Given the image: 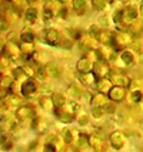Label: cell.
<instances>
[{"label":"cell","mask_w":143,"mask_h":152,"mask_svg":"<svg viewBox=\"0 0 143 152\" xmlns=\"http://www.w3.org/2000/svg\"><path fill=\"white\" fill-rule=\"evenodd\" d=\"M133 42V39H132V36L127 33H113V48L118 50L120 48H123V46H126V45H130V43Z\"/></svg>","instance_id":"obj_1"},{"label":"cell","mask_w":143,"mask_h":152,"mask_svg":"<svg viewBox=\"0 0 143 152\" xmlns=\"http://www.w3.org/2000/svg\"><path fill=\"white\" fill-rule=\"evenodd\" d=\"M137 19V9L133 6H127L125 10H122V22L120 23H126L130 25L132 22H135Z\"/></svg>","instance_id":"obj_2"},{"label":"cell","mask_w":143,"mask_h":152,"mask_svg":"<svg viewBox=\"0 0 143 152\" xmlns=\"http://www.w3.org/2000/svg\"><path fill=\"white\" fill-rule=\"evenodd\" d=\"M20 48L15 45V43H7L4 48H3V56L4 58H9V59H17L20 56Z\"/></svg>","instance_id":"obj_3"},{"label":"cell","mask_w":143,"mask_h":152,"mask_svg":"<svg viewBox=\"0 0 143 152\" xmlns=\"http://www.w3.org/2000/svg\"><path fill=\"white\" fill-rule=\"evenodd\" d=\"M125 96H126V91H125L123 86H115V88L110 89V92H109V98L115 102L123 101Z\"/></svg>","instance_id":"obj_4"},{"label":"cell","mask_w":143,"mask_h":152,"mask_svg":"<svg viewBox=\"0 0 143 152\" xmlns=\"http://www.w3.org/2000/svg\"><path fill=\"white\" fill-rule=\"evenodd\" d=\"M59 39H60V34L56 29H47L46 30V43L50 45V46H54L59 43Z\"/></svg>","instance_id":"obj_5"},{"label":"cell","mask_w":143,"mask_h":152,"mask_svg":"<svg viewBox=\"0 0 143 152\" xmlns=\"http://www.w3.org/2000/svg\"><path fill=\"white\" fill-rule=\"evenodd\" d=\"M110 142H112V145H113L116 149H120V148L125 145V138H123V135H122L120 132H115V134L110 135Z\"/></svg>","instance_id":"obj_6"},{"label":"cell","mask_w":143,"mask_h":152,"mask_svg":"<svg viewBox=\"0 0 143 152\" xmlns=\"http://www.w3.org/2000/svg\"><path fill=\"white\" fill-rule=\"evenodd\" d=\"M102 45H110L113 42V33H110L109 30H100V33L96 37Z\"/></svg>","instance_id":"obj_7"},{"label":"cell","mask_w":143,"mask_h":152,"mask_svg":"<svg viewBox=\"0 0 143 152\" xmlns=\"http://www.w3.org/2000/svg\"><path fill=\"white\" fill-rule=\"evenodd\" d=\"M93 73L94 75H99V76H102V75H106L107 72H109V68H107V65L103 62V60H97L96 63H94V66H93Z\"/></svg>","instance_id":"obj_8"},{"label":"cell","mask_w":143,"mask_h":152,"mask_svg":"<svg viewBox=\"0 0 143 152\" xmlns=\"http://www.w3.org/2000/svg\"><path fill=\"white\" fill-rule=\"evenodd\" d=\"M77 69H79V72H80V73H89V72H90V69H92L90 60L87 59V58L80 59L79 62H77Z\"/></svg>","instance_id":"obj_9"},{"label":"cell","mask_w":143,"mask_h":152,"mask_svg":"<svg viewBox=\"0 0 143 152\" xmlns=\"http://www.w3.org/2000/svg\"><path fill=\"white\" fill-rule=\"evenodd\" d=\"M73 9L76 10L77 15H82L83 16L87 10V4H86V0H73Z\"/></svg>","instance_id":"obj_10"},{"label":"cell","mask_w":143,"mask_h":152,"mask_svg":"<svg viewBox=\"0 0 143 152\" xmlns=\"http://www.w3.org/2000/svg\"><path fill=\"white\" fill-rule=\"evenodd\" d=\"M22 92H23L25 96H30V95H33V93L36 92V85H34L33 80H27V82H25L23 86H22Z\"/></svg>","instance_id":"obj_11"},{"label":"cell","mask_w":143,"mask_h":152,"mask_svg":"<svg viewBox=\"0 0 143 152\" xmlns=\"http://www.w3.org/2000/svg\"><path fill=\"white\" fill-rule=\"evenodd\" d=\"M120 60H122V62H123V65H126V66L132 65V63L135 62L133 53H132L130 50H123L122 52V55H120Z\"/></svg>","instance_id":"obj_12"},{"label":"cell","mask_w":143,"mask_h":152,"mask_svg":"<svg viewBox=\"0 0 143 152\" xmlns=\"http://www.w3.org/2000/svg\"><path fill=\"white\" fill-rule=\"evenodd\" d=\"M32 115H33V110L30 109L29 106H23V108H20V109L17 110V116L20 119H23V121L27 118H30Z\"/></svg>","instance_id":"obj_13"},{"label":"cell","mask_w":143,"mask_h":152,"mask_svg":"<svg viewBox=\"0 0 143 152\" xmlns=\"http://www.w3.org/2000/svg\"><path fill=\"white\" fill-rule=\"evenodd\" d=\"M10 1H12V6H13V9L16 12H23L26 9V6H27L29 0H10Z\"/></svg>","instance_id":"obj_14"},{"label":"cell","mask_w":143,"mask_h":152,"mask_svg":"<svg viewBox=\"0 0 143 152\" xmlns=\"http://www.w3.org/2000/svg\"><path fill=\"white\" fill-rule=\"evenodd\" d=\"M25 19L29 22V23H33L34 20L37 19V10L33 7H30V9H27L25 12Z\"/></svg>","instance_id":"obj_15"},{"label":"cell","mask_w":143,"mask_h":152,"mask_svg":"<svg viewBox=\"0 0 143 152\" xmlns=\"http://www.w3.org/2000/svg\"><path fill=\"white\" fill-rule=\"evenodd\" d=\"M80 79H82V82L86 85H92L96 82V75L92 73V72H89V73H82L80 75Z\"/></svg>","instance_id":"obj_16"},{"label":"cell","mask_w":143,"mask_h":152,"mask_svg":"<svg viewBox=\"0 0 143 152\" xmlns=\"http://www.w3.org/2000/svg\"><path fill=\"white\" fill-rule=\"evenodd\" d=\"M34 39H36V34L32 33V32H23L20 36V40L23 43H33Z\"/></svg>","instance_id":"obj_17"},{"label":"cell","mask_w":143,"mask_h":152,"mask_svg":"<svg viewBox=\"0 0 143 152\" xmlns=\"http://www.w3.org/2000/svg\"><path fill=\"white\" fill-rule=\"evenodd\" d=\"M53 103L56 105V106H63L65 103H66V99H65V96L63 95H60V93H54L53 95Z\"/></svg>","instance_id":"obj_18"},{"label":"cell","mask_w":143,"mask_h":152,"mask_svg":"<svg viewBox=\"0 0 143 152\" xmlns=\"http://www.w3.org/2000/svg\"><path fill=\"white\" fill-rule=\"evenodd\" d=\"M97 86H99V91H100V92H107V91L110 92V89H112V88H110L109 80H106V79H102Z\"/></svg>","instance_id":"obj_19"},{"label":"cell","mask_w":143,"mask_h":152,"mask_svg":"<svg viewBox=\"0 0 143 152\" xmlns=\"http://www.w3.org/2000/svg\"><path fill=\"white\" fill-rule=\"evenodd\" d=\"M106 0H92V6L96 10H103L105 9V6H106Z\"/></svg>","instance_id":"obj_20"},{"label":"cell","mask_w":143,"mask_h":152,"mask_svg":"<svg viewBox=\"0 0 143 152\" xmlns=\"http://www.w3.org/2000/svg\"><path fill=\"white\" fill-rule=\"evenodd\" d=\"M116 83H119L118 86H120V85H129V79H127L126 76H123V75H118L116 76Z\"/></svg>","instance_id":"obj_21"},{"label":"cell","mask_w":143,"mask_h":152,"mask_svg":"<svg viewBox=\"0 0 143 152\" xmlns=\"http://www.w3.org/2000/svg\"><path fill=\"white\" fill-rule=\"evenodd\" d=\"M142 99V92H139V91H135V92L132 93V101L135 102V103H137V102Z\"/></svg>","instance_id":"obj_22"},{"label":"cell","mask_w":143,"mask_h":152,"mask_svg":"<svg viewBox=\"0 0 143 152\" xmlns=\"http://www.w3.org/2000/svg\"><path fill=\"white\" fill-rule=\"evenodd\" d=\"M70 34H72V37H73V39H79V40L83 37V36H82V32H80V30H75V29H73V30H70Z\"/></svg>","instance_id":"obj_23"},{"label":"cell","mask_w":143,"mask_h":152,"mask_svg":"<svg viewBox=\"0 0 143 152\" xmlns=\"http://www.w3.org/2000/svg\"><path fill=\"white\" fill-rule=\"evenodd\" d=\"M92 113L94 118H100L102 115H103V108H94V109L92 110Z\"/></svg>","instance_id":"obj_24"},{"label":"cell","mask_w":143,"mask_h":152,"mask_svg":"<svg viewBox=\"0 0 143 152\" xmlns=\"http://www.w3.org/2000/svg\"><path fill=\"white\" fill-rule=\"evenodd\" d=\"M63 134H65V139H66L68 142H70V141H72V132H70L69 129H65Z\"/></svg>","instance_id":"obj_25"},{"label":"cell","mask_w":143,"mask_h":152,"mask_svg":"<svg viewBox=\"0 0 143 152\" xmlns=\"http://www.w3.org/2000/svg\"><path fill=\"white\" fill-rule=\"evenodd\" d=\"M44 152H56V149H54V146L50 144H47L46 146H44Z\"/></svg>","instance_id":"obj_26"},{"label":"cell","mask_w":143,"mask_h":152,"mask_svg":"<svg viewBox=\"0 0 143 152\" xmlns=\"http://www.w3.org/2000/svg\"><path fill=\"white\" fill-rule=\"evenodd\" d=\"M7 22H6V20H3V22H1V30H3V32H4V30H6V29H7Z\"/></svg>","instance_id":"obj_27"},{"label":"cell","mask_w":143,"mask_h":152,"mask_svg":"<svg viewBox=\"0 0 143 152\" xmlns=\"http://www.w3.org/2000/svg\"><path fill=\"white\" fill-rule=\"evenodd\" d=\"M63 48H65V49H70V48H72V43H70V42H65V43H63Z\"/></svg>","instance_id":"obj_28"},{"label":"cell","mask_w":143,"mask_h":152,"mask_svg":"<svg viewBox=\"0 0 143 152\" xmlns=\"http://www.w3.org/2000/svg\"><path fill=\"white\" fill-rule=\"evenodd\" d=\"M140 15H142V16H143V4H142V6H140Z\"/></svg>","instance_id":"obj_29"},{"label":"cell","mask_w":143,"mask_h":152,"mask_svg":"<svg viewBox=\"0 0 143 152\" xmlns=\"http://www.w3.org/2000/svg\"><path fill=\"white\" fill-rule=\"evenodd\" d=\"M59 1H62V3H66V1H68V0H59Z\"/></svg>","instance_id":"obj_30"},{"label":"cell","mask_w":143,"mask_h":152,"mask_svg":"<svg viewBox=\"0 0 143 152\" xmlns=\"http://www.w3.org/2000/svg\"><path fill=\"white\" fill-rule=\"evenodd\" d=\"M106 1H107V3H112V1H113V0H106Z\"/></svg>","instance_id":"obj_31"}]
</instances>
